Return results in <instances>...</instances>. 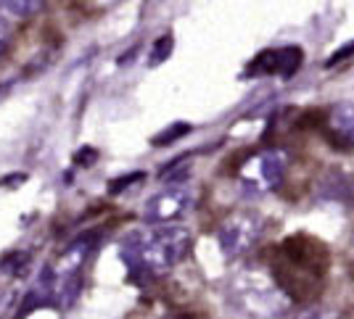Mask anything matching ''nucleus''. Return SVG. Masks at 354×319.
<instances>
[{"label": "nucleus", "mask_w": 354, "mask_h": 319, "mask_svg": "<svg viewBox=\"0 0 354 319\" xmlns=\"http://www.w3.org/2000/svg\"><path fill=\"white\" fill-rule=\"evenodd\" d=\"M191 240V230L185 224H148L122 238L119 259L124 261L130 277L153 280L183 261Z\"/></svg>", "instance_id": "obj_1"}, {"label": "nucleus", "mask_w": 354, "mask_h": 319, "mask_svg": "<svg viewBox=\"0 0 354 319\" xmlns=\"http://www.w3.org/2000/svg\"><path fill=\"white\" fill-rule=\"evenodd\" d=\"M325 275V248L310 238H288L281 246V259L272 267V277L291 301H307L315 296Z\"/></svg>", "instance_id": "obj_2"}, {"label": "nucleus", "mask_w": 354, "mask_h": 319, "mask_svg": "<svg viewBox=\"0 0 354 319\" xmlns=\"http://www.w3.org/2000/svg\"><path fill=\"white\" fill-rule=\"evenodd\" d=\"M230 304L241 314L254 319H275L291 311L294 301L283 293V288L275 282V277L262 269H243L230 280Z\"/></svg>", "instance_id": "obj_3"}, {"label": "nucleus", "mask_w": 354, "mask_h": 319, "mask_svg": "<svg viewBox=\"0 0 354 319\" xmlns=\"http://www.w3.org/2000/svg\"><path fill=\"white\" fill-rule=\"evenodd\" d=\"M288 172V153L283 148H262L238 166V182L249 195H265L281 188Z\"/></svg>", "instance_id": "obj_4"}, {"label": "nucleus", "mask_w": 354, "mask_h": 319, "mask_svg": "<svg viewBox=\"0 0 354 319\" xmlns=\"http://www.w3.org/2000/svg\"><path fill=\"white\" fill-rule=\"evenodd\" d=\"M262 232H265V219L257 211H236L220 222L217 240L227 259H241L257 248V243L262 240Z\"/></svg>", "instance_id": "obj_5"}, {"label": "nucleus", "mask_w": 354, "mask_h": 319, "mask_svg": "<svg viewBox=\"0 0 354 319\" xmlns=\"http://www.w3.org/2000/svg\"><path fill=\"white\" fill-rule=\"evenodd\" d=\"M196 206V190L188 182H175L151 195L143 209V219L148 224H177Z\"/></svg>", "instance_id": "obj_6"}, {"label": "nucleus", "mask_w": 354, "mask_h": 319, "mask_svg": "<svg viewBox=\"0 0 354 319\" xmlns=\"http://www.w3.org/2000/svg\"><path fill=\"white\" fill-rule=\"evenodd\" d=\"M323 135L330 145L354 153V103H336L323 122Z\"/></svg>", "instance_id": "obj_7"}, {"label": "nucleus", "mask_w": 354, "mask_h": 319, "mask_svg": "<svg viewBox=\"0 0 354 319\" xmlns=\"http://www.w3.org/2000/svg\"><path fill=\"white\" fill-rule=\"evenodd\" d=\"M301 48H294V45H288V48H278V50H267L262 56L257 58L254 64H251V72L254 74H275V77H291L294 72H299V66H301Z\"/></svg>", "instance_id": "obj_8"}, {"label": "nucleus", "mask_w": 354, "mask_h": 319, "mask_svg": "<svg viewBox=\"0 0 354 319\" xmlns=\"http://www.w3.org/2000/svg\"><path fill=\"white\" fill-rule=\"evenodd\" d=\"M325 195L333 201H354V177L349 174H330L323 182Z\"/></svg>", "instance_id": "obj_9"}, {"label": "nucleus", "mask_w": 354, "mask_h": 319, "mask_svg": "<svg viewBox=\"0 0 354 319\" xmlns=\"http://www.w3.org/2000/svg\"><path fill=\"white\" fill-rule=\"evenodd\" d=\"M0 8H6L16 16H32L43 8V3H37V0H6V3H0Z\"/></svg>", "instance_id": "obj_10"}, {"label": "nucleus", "mask_w": 354, "mask_h": 319, "mask_svg": "<svg viewBox=\"0 0 354 319\" xmlns=\"http://www.w3.org/2000/svg\"><path fill=\"white\" fill-rule=\"evenodd\" d=\"M30 264V256L27 253H11V256H6V261L0 264L3 267V272L6 275H14V277H21L24 275V267Z\"/></svg>", "instance_id": "obj_11"}, {"label": "nucleus", "mask_w": 354, "mask_h": 319, "mask_svg": "<svg viewBox=\"0 0 354 319\" xmlns=\"http://www.w3.org/2000/svg\"><path fill=\"white\" fill-rule=\"evenodd\" d=\"M169 53H172V35H162L151 48V64H162L164 58H169Z\"/></svg>", "instance_id": "obj_12"}, {"label": "nucleus", "mask_w": 354, "mask_h": 319, "mask_svg": "<svg viewBox=\"0 0 354 319\" xmlns=\"http://www.w3.org/2000/svg\"><path fill=\"white\" fill-rule=\"evenodd\" d=\"M296 319H346L341 311H336V309H325V306H312V309H307V311H301Z\"/></svg>", "instance_id": "obj_13"}, {"label": "nucleus", "mask_w": 354, "mask_h": 319, "mask_svg": "<svg viewBox=\"0 0 354 319\" xmlns=\"http://www.w3.org/2000/svg\"><path fill=\"white\" fill-rule=\"evenodd\" d=\"M185 132H191L188 124H177L175 130H164L162 135H156V137H153V145H167L169 140H177V137L185 135Z\"/></svg>", "instance_id": "obj_14"}, {"label": "nucleus", "mask_w": 354, "mask_h": 319, "mask_svg": "<svg viewBox=\"0 0 354 319\" xmlns=\"http://www.w3.org/2000/svg\"><path fill=\"white\" fill-rule=\"evenodd\" d=\"M8 45H11V27H8V21L0 16V56L8 50Z\"/></svg>", "instance_id": "obj_15"}, {"label": "nucleus", "mask_w": 354, "mask_h": 319, "mask_svg": "<svg viewBox=\"0 0 354 319\" xmlns=\"http://www.w3.org/2000/svg\"><path fill=\"white\" fill-rule=\"evenodd\" d=\"M14 290H3V296H0V314H3V311H6V309H8V306L14 304Z\"/></svg>", "instance_id": "obj_16"}]
</instances>
